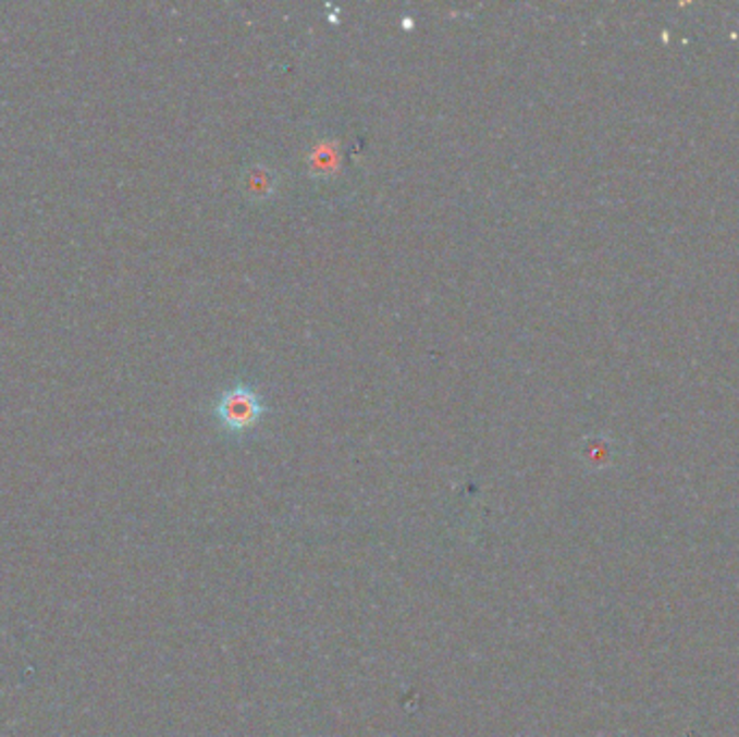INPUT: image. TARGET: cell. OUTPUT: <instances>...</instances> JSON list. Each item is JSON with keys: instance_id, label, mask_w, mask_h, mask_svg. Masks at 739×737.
<instances>
[{"instance_id": "3957f363", "label": "cell", "mask_w": 739, "mask_h": 737, "mask_svg": "<svg viewBox=\"0 0 739 737\" xmlns=\"http://www.w3.org/2000/svg\"><path fill=\"white\" fill-rule=\"evenodd\" d=\"M307 167L313 175H331L340 167V149L337 144L322 139L307 153Z\"/></svg>"}, {"instance_id": "7a4b0ae2", "label": "cell", "mask_w": 739, "mask_h": 737, "mask_svg": "<svg viewBox=\"0 0 739 737\" xmlns=\"http://www.w3.org/2000/svg\"><path fill=\"white\" fill-rule=\"evenodd\" d=\"M278 186V175L267 164H254L243 175V191L249 199H267Z\"/></svg>"}, {"instance_id": "6da1fadb", "label": "cell", "mask_w": 739, "mask_h": 737, "mask_svg": "<svg viewBox=\"0 0 739 737\" xmlns=\"http://www.w3.org/2000/svg\"><path fill=\"white\" fill-rule=\"evenodd\" d=\"M262 412H264V405L260 396L249 385H243V383L227 390L217 403V416L221 425L234 433L251 429L260 420Z\"/></svg>"}]
</instances>
